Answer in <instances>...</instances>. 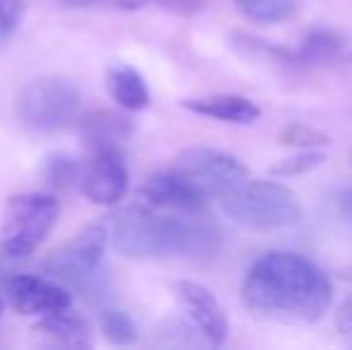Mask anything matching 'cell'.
<instances>
[{"mask_svg":"<svg viewBox=\"0 0 352 350\" xmlns=\"http://www.w3.org/2000/svg\"><path fill=\"white\" fill-rule=\"evenodd\" d=\"M333 300L329 276L297 252L274 250L250 266L242 283V303L256 317L274 322H316Z\"/></svg>","mask_w":352,"mask_h":350,"instance_id":"1","label":"cell"},{"mask_svg":"<svg viewBox=\"0 0 352 350\" xmlns=\"http://www.w3.org/2000/svg\"><path fill=\"white\" fill-rule=\"evenodd\" d=\"M345 53V39L333 29L316 27L305 36L297 51H292L290 61L302 65H316V63H331Z\"/></svg>","mask_w":352,"mask_h":350,"instance_id":"16","label":"cell"},{"mask_svg":"<svg viewBox=\"0 0 352 350\" xmlns=\"http://www.w3.org/2000/svg\"><path fill=\"white\" fill-rule=\"evenodd\" d=\"M177 171L197 182L206 192V197L226 195L237 182L250 177V171L240 159L213 146H195L182 151L177 159Z\"/></svg>","mask_w":352,"mask_h":350,"instance_id":"7","label":"cell"},{"mask_svg":"<svg viewBox=\"0 0 352 350\" xmlns=\"http://www.w3.org/2000/svg\"><path fill=\"white\" fill-rule=\"evenodd\" d=\"M223 211L235 223L247 228L269 230L287 228L302 221V206L292 190L271 180H242L221 195Z\"/></svg>","mask_w":352,"mask_h":350,"instance_id":"3","label":"cell"},{"mask_svg":"<svg viewBox=\"0 0 352 350\" xmlns=\"http://www.w3.org/2000/svg\"><path fill=\"white\" fill-rule=\"evenodd\" d=\"M108 245V230L103 223H91L84 230L58 248L51 257L46 259V271L53 278H60L65 283L82 285L96 274L98 264L103 259Z\"/></svg>","mask_w":352,"mask_h":350,"instance_id":"6","label":"cell"},{"mask_svg":"<svg viewBox=\"0 0 352 350\" xmlns=\"http://www.w3.org/2000/svg\"><path fill=\"white\" fill-rule=\"evenodd\" d=\"M67 8H89V5H98V3H108L111 8L125 10V0H60Z\"/></svg>","mask_w":352,"mask_h":350,"instance_id":"25","label":"cell"},{"mask_svg":"<svg viewBox=\"0 0 352 350\" xmlns=\"http://www.w3.org/2000/svg\"><path fill=\"white\" fill-rule=\"evenodd\" d=\"M36 333L56 348H91V327L87 324V319L70 314L67 309L60 312L43 314V319L36 324Z\"/></svg>","mask_w":352,"mask_h":350,"instance_id":"14","label":"cell"},{"mask_svg":"<svg viewBox=\"0 0 352 350\" xmlns=\"http://www.w3.org/2000/svg\"><path fill=\"white\" fill-rule=\"evenodd\" d=\"M324 161H326V156L319 154V151H300V154L280 159L278 164L271 166V175H280V177L302 175V173H309V171L319 168Z\"/></svg>","mask_w":352,"mask_h":350,"instance_id":"19","label":"cell"},{"mask_svg":"<svg viewBox=\"0 0 352 350\" xmlns=\"http://www.w3.org/2000/svg\"><path fill=\"white\" fill-rule=\"evenodd\" d=\"M101 331L113 346H130L137 341V327L130 314L120 309H106L101 314Z\"/></svg>","mask_w":352,"mask_h":350,"instance_id":"18","label":"cell"},{"mask_svg":"<svg viewBox=\"0 0 352 350\" xmlns=\"http://www.w3.org/2000/svg\"><path fill=\"white\" fill-rule=\"evenodd\" d=\"M182 106L197 116L232 122V125H250L259 118V106L245 96H235V94H209V96L182 98Z\"/></svg>","mask_w":352,"mask_h":350,"instance_id":"12","label":"cell"},{"mask_svg":"<svg viewBox=\"0 0 352 350\" xmlns=\"http://www.w3.org/2000/svg\"><path fill=\"white\" fill-rule=\"evenodd\" d=\"M235 5L252 22L276 24L285 22L295 14L297 0H235Z\"/></svg>","mask_w":352,"mask_h":350,"instance_id":"17","label":"cell"},{"mask_svg":"<svg viewBox=\"0 0 352 350\" xmlns=\"http://www.w3.org/2000/svg\"><path fill=\"white\" fill-rule=\"evenodd\" d=\"M58 216L60 204L51 195L27 192L10 197L0 223V252L10 259L29 257L48 238Z\"/></svg>","mask_w":352,"mask_h":350,"instance_id":"4","label":"cell"},{"mask_svg":"<svg viewBox=\"0 0 352 350\" xmlns=\"http://www.w3.org/2000/svg\"><path fill=\"white\" fill-rule=\"evenodd\" d=\"M338 209H340V214H343V219L348 221V223H352V187L340 195Z\"/></svg>","mask_w":352,"mask_h":350,"instance_id":"26","label":"cell"},{"mask_svg":"<svg viewBox=\"0 0 352 350\" xmlns=\"http://www.w3.org/2000/svg\"><path fill=\"white\" fill-rule=\"evenodd\" d=\"M148 3H156L158 8L175 14H197L204 8L206 0H148Z\"/></svg>","mask_w":352,"mask_h":350,"instance_id":"23","label":"cell"},{"mask_svg":"<svg viewBox=\"0 0 352 350\" xmlns=\"http://www.w3.org/2000/svg\"><path fill=\"white\" fill-rule=\"evenodd\" d=\"M175 295L190 319L195 322L197 331L211 343V346H221L228 338V317L218 300L213 298L209 290L199 283L192 281H180L175 285Z\"/></svg>","mask_w":352,"mask_h":350,"instance_id":"11","label":"cell"},{"mask_svg":"<svg viewBox=\"0 0 352 350\" xmlns=\"http://www.w3.org/2000/svg\"><path fill=\"white\" fill-rule=\"evenodd\" d=\"M79 108V89L65 77H38L17 96V118L36 132H56L72 125Z\"/></svg>","mask_w":352,"mask_h":350,"instance_id":"5","label":"cell"},{"mask_svg":"<svg viewBox=\"0 0 352 350\" xmlns=\"http://www.w3.org/2000/svg\"><path fill=\"white\" fill-rule=\"evenodd\" d=\"M79 132L94 151L120 149L132 135V120L113 111H96L79 118Z\"/></svg>","mask_w":352,"mask_h":350,"instance_id":"13","label":"cell"},{"mask_svg":"<svg viewBox=\"0 0 352 350\" xmlns=\"http://www.w3.org/2000/svg\"><path fill=\"white\" fill-rule=\"evenodd\" d=\"M106 87L111 91L113 101L125 111H142V108L148 106V98H151L144 77L125 63H116V65L108 67Z\"/></svg>","mask_w":352,"mask_h":350,"instance_id":"15","label":"cell"},{"mask_svg":"<svg viewBox=\"0 0 352 350\" xmlns=\"http://www.w3.org/2000/svg\"><path fill=\"white\" fill-rule=\"evenodd\" d=\"M280 144L287 146H326L329 144V135L324 132L314 130V127H307V125H287L285 130L278 135Z\"/></svg>","mask_w":352,"mask_h":350,"instance_id":"21","label":"cell"},{"mask_svg":"<svg viewBox=\"0 0 352 350\" xmlns=\"http://www.w3.org/2000/svg\"><path fill=\"white\" fill-rule=\"evenodd\" d=\"M111 238L130 259H204L218 252L223 235L201 211L156 214L151 206L132 204L111 221Z\"/></svg>","mask_w":352,"mask_h":350,"instance_id":"2","label":"cell"},{"mask_svg":"<svg viewBox=\"0 0 352 350\" xmlns=\"http://www.w3.org/2000/svg\"><path fill=\"white\" fill-rule=\"evenodd\" d=\"M24 14V0H0V43L17 29Z\"/></svg>","mask_w":352,"mask_h":350,"instance_id":"22","label":"cell"},{"mask_svg":"<svg viewBox=\"0 0 352 350\" xmlns=\"http://www.w3.org/2000/svg\"><path fill=\"white\" fill-rule=\"evenodd\" d=\"M336 329H338V333L345 338V341L352 343V295L338 307V314H336Z\"/></svg>","mask_w":352,"mask_h":350,"instance_id":"24","label":"cell"},{"mask_svg":"<svg viewBox=\"0 0 352 350\" xmlns=\"http://www.w3.org/2000/svg\"><path fill=\"white\" fill-rule=\"evenodd\" d=\"M0 317H3V298H0Z\"/></svg>","mask_w":352,"mask_h":350,"instance_id":"27","label":"cell"},{"mask_svg":"<svg viewBox=\"0 0 352 350\" xmlns=\"http://www.w3.org/2000/svg\"><path fill=\"white\" fill-rule=\"evenodd\" d=\"M79 182H82L84 197L94 204L111 206L120 201L130 185V173L120 149L96 151L91 164L79 173Z\"/></svg>","mask_w":352,"mask_h":350,"instance_id":"9","label":"cell"},{"mask_svg":"<svg viewBox=\"0 0 352 350\" xmlns=\"http://www.w3.org/2000/svg\"><path fill=\"white\" fill-rule=\"evenodd\" d=\"M79 173H82L79 164L67 154L51 156V159H48V164H46L48 182H51V185H56V187H60V190H65V187L79 182Z\"/></svg>","mask_w":352,"mask_h":350,"instance_id":"20","label":"cell"},{"mask_svg":"<svg viewBox=\"0 0 352 350\" xmlns=\"http://www.w3.org/2000/svg\"><path fill=\"white\" fill-rule=\"evenodd\" d=\"M5 298L22 314H51L70 309V293L51 278L34 274H14L5 278Z\"/></svg>","mask_w":352,"mask_h":350,"instance_id":"8","label":"cell"},{"mask_svg":"<svg viewBox=\"0 0 352 350\" xmlns=\"http://www.w3.org/2000/svg\"><path fill=\"white\" fill-rule=\"evenodd\" d=\"M142 197L148 206L173 211H204L206 199H209L197 182H192L177 168L153 173L142 185Z\"/></svg>","mask_w":352,"mask_h":350,"instance_id":"10","label":"cell"}]
</instances>
